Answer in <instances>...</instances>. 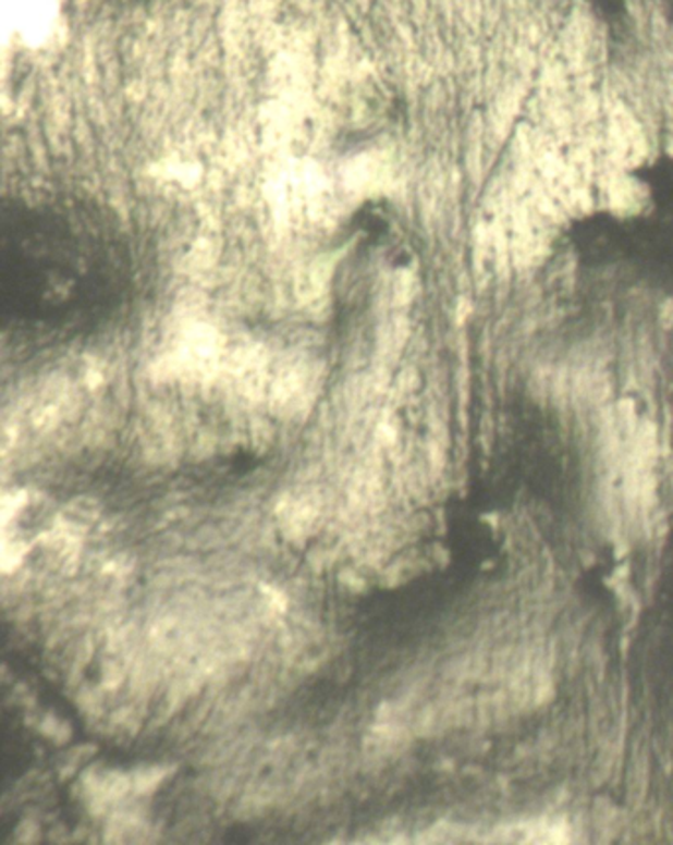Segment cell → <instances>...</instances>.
Masks as SVG:
<instances>
[{
    "label": "cell",
    "instance_id": "3",
    "mask_svg": "<svg viewBox=\"0 0 673 845\" xmlns=\"http://www.w3.org/2000/svg\"><path fill=\"white\" fill-rule=\"evenodd\" d=\"M346 577L347 587H350V589H354V591H364V585H366V581H364L362 577H358V575H356V573H352V571L347 573Z\"/></svg>",
    "mask_w": 673,
    "mask_h": 845
},
{
    "label": "cell",
    "instance_id": "1",
    "mask_svg": "<svg viewBox=\"0 0 673 845\" xmlns=\"http://www.w3.org/2000/svg\"><path fill=\"white\" fill-rule=\"evenodd\" d=\"M131 254L111 218L79 201L14 204L0 222L2 324L28 342L94 332L123 305Z\"/></svg>",
    "mask_w": 673,
    "mask_h": 845
},
{
    "label": "cell",
    "instance_id": "2",
    "mask_svg": "<svg viewBox=\"0 0 673 845\" xmlns=\"http://www.w3.org/2000/svg\"><path fill=\"white\" fill-rule=\"evenodd\" d=\"M169 776V769H162V767H148L138 771L133 776V791L140 794V796H147L152 794L160 786V782L164 781Z\"/></svg>",
    "mask_w": 673,
    "mask_h": 845
}]
</instances>
